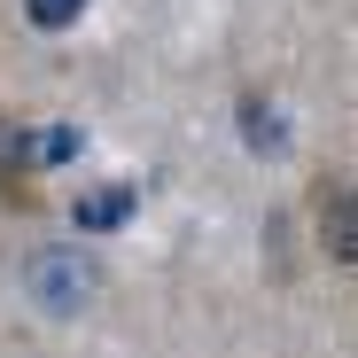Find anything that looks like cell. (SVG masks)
<instances>
[{"label":"cell","instance_id":"obj_1","mask_svg":"<svg viewBox=\"0 0 358 358\" xmlns=\"http://www.w3.org/2000/svg\"><path fill=\"white\" fill-rule=\"evenodd\" d=\"M94 257H78L71 242H39V250H24V296L47 312V320H78L86 304H94Z\"/></svg>","mask_w":358,"mask_h":358},{"label":"cell","instance_id":"obj_2","mask_svg":"<svg viewBox=\"0 0 358 358\" xmlns=\"http://www.w3.org/2000/svg\"><path fill=\"white\" fill-rule=\"evenodd\" d=\"M133 210H141V195H133V187H94V195H78V210H71V218H78L86 234H117Z\"/></svg>","mask_w":358,"mask_h":358},{"label":"cell","instance_id":"obj_3","mask_svg":"<svg viewBox=\"0 0 358 358\" xmlns=\"http://www.w3.org/2000/svg\"><path fill=\"white\" fill-rule=\"evenodd\" d=\"M242 141H250L257 156H288V117H280L273 101H242Z\"/></svg>","mask_w":358,"mask_h":358},{"label":"cell","instance_id":"obj_4","mask_svg":"<svg viewBox=\"0 0 358 358\" xmlns=\"http://www.w3.org/2000/svg\"><path fill=\"white\" fill-rule=\"evenodd\" d=\"M320 242H327V257L335 265H350L358 257V234H350V195L335 187V195H320Z\"/></svg>","mask_w":358,"mask_h":358},{"label":"cell","instance_id":"obj_5","mask_svg":"<svg viewBox=\"0 0 358 358\" xmlns=\"http://www.w3.org/2000/svg\"><path fill=\"white\" fill-rule=\"evenodd\" d=\"M71 156H86V133H78V125H47V133H31V164H71Z\"/></svg>","mask_w":358,"mask_h":358},{"label":"cell","instance_id":"obj_6","mask_svg":"<svg viewBox=\"0 0 358 358\" xmlns=\"http://www.w3.org/2000/svg\"><path fill=\"white\" fill-rule=\"evenodd\" d=\"M24 16H31V31H71L86 16V0H24Z\"/></svg>","mask_w":358,"mask_h":358},{"label":"cell","instance_id":"obj_7","mask_svg":"<svg viewBox=\"0 0 358 358\" xmlns=\"http://www.w3.org/2000/svg\"><path fill=\"white\" fill-rule=\"evenodd\" d=\"M8 164H31V133L24 125H0V171Z\"/></svg>","mask_w":358,"mask_h":358}]
</instances>
